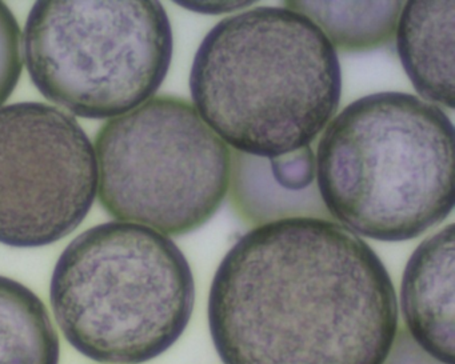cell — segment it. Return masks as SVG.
<instances>
[{
	"instance_id": "cell-1",
	"label": "cell",
	"mask_w": 455,
	"mask_h": 364,
	"mask_svg": "<svg viewBox=\"0 0 455 364\" xmlns=\"http://www.w3.org/2000/svg\"><path fill=\"white\" fill-rule=\"evenodd\" d=\"M207 315L223 364H383L399 329L377 252L319 217L242 235L215 273Z\"/></svg>"
},
{
	"instance_id": "cell-2",
	"label": "cell",
	"mask_w": 455,
	"mask_h": 364,
	"mask_svg": "<svg viewBox=\"0 0 455 364\" xmlns=\"http://www.w3.org/2000/svg\"><path fill=\"white\" fill-rule=\"evenodd\" d=\"M202 121L244 155L295 153L339 107V58L324 34L289 7H254L225 18L199 44L190 73Z\"/></svg>"
},
{
	"instance_id": "cell-3",
	"label": "cell",
	"mask_w": 455,
	"mask_h": 364,
	"mask_svg": "<svg viewBox=\"0 0 455 364\" xmlns=\"http://www.w3.org/2000/svg\"><path fill=\"white\" fill-rule=\"evenodd\" d=\"M315 178L338 225L374 241H411L454 209V126L415 95H366L327 124Z\"/></svg>"
},
{
	"instance_id": "cell-4",
	"label": "cell",
	"mask_w": 455,
	"mask_h": 364,
	"mask_svg": "<svg viewBox=\"0 0 455 364\" xmlns=\"http://www.w3.org/2000/svg\"><path fill=\"white\" fill-rule=\"evenodd\" d=\"M50 302L74 350L98 363L140 364L169 351L188 328L196 281L169 236L113 220L66 247Z\"/></svg>"
},
{
	"instance_id": "cell-5",
	"label": "cell",
	"mask_w": 455,
	"mask_h": 364,
	"mask_svg": "<svg viewBox=\"0 0 455 364\" xmlns=\"http://www.w3.org/2000/svg\"><path fill=\"white\" fill-rule=\"evenodd\" d=\"M23 58L50 102L92 121L124 115L154 98L169 74L174 36L159 2H36Z\"/></svg>"
},
{
	"instance_id": "cell-6",
	"label": "cell",
	"mask_w": 455,
	"mask_h": 364,
	"mask_svg": "<svg viewBox=\"0 0 455 364\" xmlns=\"http://www.w3.org/2000/svg\"><path fill=\"white\" fill-rule=\"evenodd\" d=\"M94 148L105 211L166 236L201 228L231 187L230 147L182 98L154 97L110 119Z\"/></svg>"
},
{
	"instance_id": "cell-7",
	"label": "cell",
	"mask_w": 455,
	"mask_h": 364,
	"mask_svg": "<svg viewBox=\"0 0 455 364\" xmlns=\"http://www.w3.org/2000/svg\"><path fill=\"white\" fill-rule=\"evenodd\" d=\"M97 195L94 145L74 116L42 102L0 107V244L62 241Z\"/></svg>"
},
{
	"instance_id": "cell-8",
	"label": "cell",
	"mask_w": 455,
	"mask_h": 364,
	"mask_svg": "<svg viewBox=\"0 0 455 364\" xmlns=\"http://www.w3.org/2000/svg\"><path fill=\"white\" fill-rule=\"evenodd\" d=\"M455 226L426 238L412 252L401 283L406 331L423 351L454 364Z\"/></svg>"
},
{
	"instance_id": "cell-9",
	"label": "cell",
	"mask_w": 455,
	"mask_h": 364,
	"mask_svg": "<svg viewBox=\"0 0 455 364\" xmlns=\"http://www.w3.org/2000/svg\"><path fill=\"white\" fill-rule=\"evenodd\" d=\"M455 2L412 0L396 23V51L415 91L454 110ZM423 99V100H425Z\"/></svg>"
},
{
	"instance_id": "cell-10",
	"label": "cell",
	"mask_w": 455,
	"mask_h": 364,
	"mask_svg": "<svg viewBox=\"0 0 455 364\" xmlns=\"http://www.w3.org/2000/svg\"><path fill=\"white\" fill-rule=\"evenodd\" d=\"M60 342L44 300L0 275V364H60Z\"/></svg>"
},
{
	"instance_id": "cell-11",
	"label": "cell",
	"mask_w": 455,
	"mask_h": 364,
	"mask_svg": "<svg viewBox=\"0 0 455 364\" xmlns=\"http://www.w3.org/2000/svg\"><path fill=\"white\" fill-rule=\"evenodd\" d=\"M311 20L335 51L363 52L393 41L403 2H286Z\"/></svg>"
},
{
	"instance_id": "cell-12",
	"label": "cell",
	"mask_w": 455,
	"mask_h": 364,
	"mask_svg": "<svg viewBox=\"0 0 455 364\" xmlns=\"http://www.w3.org/2000/svg\"><path fill=\"white\" fill-rule=\"evenodd\" d=\"M22 71V31L14 12L0 2V107L17 89Z\"/></svg>"
},
{
	"instance_id": "cell-13",
	"label": "cell",
	"mask_w": 455,
	"mask_h": 364,
	"mask_svg": "<svg viewBox=\"0 0 455 364\" xmlns=\"http://www.w3.org/2000/svg\"><path fill=\"white\" fill-rule=\"evenodd\" d=\"M268 166L274 182L289 193H303L313 187L315 180V154L311 147L270 159Z\"/></svg>"
},
{
	"instance_id": "cell-14",
	"label": "cell",
	"mask_w": 455,
	"mask_h": 364,
	"mask_svg": "<svg viewBox=\"0 0 455 364\" xmlns=\"http://www.w3.org/2000/svg\"><path fill=\"white\" fill-rule=\"evenodd\" d=\"M383 364H443L414 342L406 328L398 329L393 347Z\"/></svg>"
},
{
	"instance_id": "cell-15",
	"label": "cell",
	"mask_w": 455,
	"mask_h": 364,
	"mask_svg": "<svg viewBox=\"0 0 455 364\" xmlns=\"http://www.w3.org/2000/svg\"><path fill=\"white\" fill-rule=\"evenodd\" d=\"M183 9L190 10L196 14L222 15L238 12L247 9L257 2H175Z\"/></svg>"
}]
</instances>
